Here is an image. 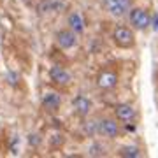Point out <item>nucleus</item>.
Instances as JSON below:
<instances>
[{"instance_id":"nucleus-1","label":"nucleus","mask_w":158,"mask_h":158,"mask_svg":"<svg viewBox=\"0 0 158 158\" xmlns=\"http://www.w3.org/2000/svg\"><path fill=\"white\" fill-rule=\"evenodd\" d=\"M106 11L114 18H123L132 7V0H104Z\"/></svg>"},{"instance_id":"nucleus-2","label":"nucleus","mask_w":158,"mask_h":158,"mask_svg":"<svg viewBox=\"0 0 158 158\" xmlns=\"http://www.w3.org/2000/svg\"><path fill=\"white\" fill-rule=\"evenodd\" d=\"M130 18V25L137 30H146L149 27V23H151V16H149V12L146 9H141V7H135V9H132L128 14Z\"/></svg>"},{"instance_id":"nucleus-3","label":"nucleus","mask_w":158,"mask_h":158,"mask_svg":"<svg viewBox=\"0 0 158 158\" xmlns=\"http://www.w3.org/2000/svg\"><path fill=\"white\" fill-rule=\"evenodd\" d=\"M113 39L119 48H132L134 46V34L127 27H116L113 32Z\"/></svg>"},{"instance_id":"nucleus-4","label":"nucleus","mask_w":158,"mask_h":158,"mask_svg":"<svg viewBox=\"0 0 158 158\" xmlns=\"http://www.w3.org/2000/svg\"><path fill=\"white\" fill-rule=\"evenodd\" d=\"M49 79L58 86H67L70 81H72V76L67 69L60 67V65H55V67L49 69Z\"/></svg>"},{"instance_id":"nucleus-5","label":"nucleus","mask_w":158,"mask_h":158,"mask_svg":"<svg viewBox=\"0 0 158 158\" xmlns=\"http://www.w3.org/2000/svg\"><path fill=\"white\" fill-rule=\"evenodd\" d=\"M76 40H77L76 39V34L70 28H63L56 34V42L62 49H70V48H74L76 46Z\"/></svg>"},{"instance_id":"nucleus-6","label":"nucleus","mask_w":158,"mask_h":158,"mask_svg":"<svg viewBox=\"0 0 158 158\" xmlns=\"http://www.w3.org/2000/svg\"><path fill=\"white\" fill-rule=\"evenodd\" d=\"M98 134L109 137V139H114L119 134V127L114 119H102V121H98Z\"/></svg>"},{"instance_id":"nucleus-7","label":"nucleus","mask_w":158,"mask_h":158,"mask_svg":"<svg viewBox=\"0 0 158 158\" xmlns=\"http://www.w3.org/2000/svg\"><path fill=\"white\" fill-rule=\"evenodd\" d=\"M114 113H116V118L119 121H123V123H128V121H132L135 118V109L132 107L130 104H118L116 109H114Z\"/></svg>"},{"instance_id":"nucleus-8","label":"nucleus","mask_w":158,"mask_h":158,"mask_svg":"<svg viewBox=\"0 0 158 158\" xmlns=\"http://www.w3.org/2000/svg\"><path fill=\"white\" fill-rule=\"evenodd\" d=\"M67 25L74 34H83V32H85V21H83L81 12H77V11H72L70 14H69Z\"/></svg>"},{"instance_id":"nucleus-9","label":"nucleus","mask_w":158,"mask_h":158,"mask_svg":"<svg viewBox=\"0 0 158 158\" xmlns=\"http://www.w3.org/2000/svg\"><path fill=\"white\" fill-rule=\"evenodd\" d=\"M116 83H118V76L114 72H111V70H104L97 77V85L100 88H104V90H109V88L116 86Z\"/></svg>"},{"instance_id":"nucleus-10","label":"nucleus","mask_w":158,"mask_h":158,"mask_svg":"<svg viewBox=\"0 0 158 158\" xmlns=\"http://www.w3.org/2000/svg\"><path fill=\"white\" fill-rule=\"evenodd\" d=\"M72 106H74V111H76L79 116H86V114H90L91 102H90V98H86L85 95H77L76 97V98L72 100Z\"/></svg>"},{"instance_id":"nucleus-11","label":"nucleus","mask_w":158,"mask_h":158,"mask_svg":"<svg viewBox=\"0 0 158 158\" xmlns=\"http://www.w3.org/2000/svg\"><path fill=\"white\" fill-rule=\"evenodd\" d=\"M42 106H44L48 111H56V109L62 106V97L58 95V93H55V91H48V93H44V97H42Z\"/></svg>"},{"instance_id":"nucleus-12","label":"nucleus","mask_w":158,"mask_h":158,"mask_svg":"<svg viewBox=\"0 0 158 158\" xmlns=\"http://www.w3.org/2000/svg\"><path fill=\"white\" fill-rule=\"evenodd\" d=\"M119 156H123V158H137V156H141V149H139L137 146H125V148H121Z\"/></svg>"},{"instance_id":"nucleus-13","label":"nucleus","mask_w":158,"mask_h":158,"mask_svg":"<svg viewBox=\"0 0 158 158\" xmlns=\"http://www.w3.org/2000/svg\"><path fill=\"white\" fill-rule=\"evenodd\" d=\"M104 148L100 146V144H91L90 146V155L91 156H102V155H104Z\"/></svg>"},{"instance_id":"nucleus-14","label":"nucleus","mask_w":158,"mask_h":158,"mask_svg":"<svg viewBox=\"0 0 158 158\" xmlns=\"http://www.w3.org/2000/svg\"><path fill=\"white\" fill-rule=\"evenodd\" d=\"M85 128H86V132H88L90 135H93V134H98V123H95V121H88Z\"/></svg>"},{"instance_id":"nucleus-15","label":"nucleus","mask_w":158,"mask_h":158,"mask_svg":"<svg viewBox=\"0 0 158 158\" xmlns=\"http://www.w3.org/2000/svg\"><path fill=\"white\" fill-rule=\"evenodd\" d=\"M7 81H9V85H16L18 81H19V76L16 72H7Z\"/></svg>"},{"instance_id":"nucleus-16","label":"nucleus","mask_w":158,"mask_h":158,"mask_svg":"<svg viewBox=\"0 0 158 158\" xmlns=\"http://www.w3.org/2000/svg\"><path fill=\"white\" fill-rule=\"evenodd\" d=\"M28 142L32 144V146H37V144L40 142V139H39V135H37V134H32V135L28 137Z\"/></svg>"},{"instance_id":"nucleus-17","label":"nucleus","mask_w":158,"mask_h":158,"mask_svg":"<svg viewBox=\"0 0 158 158\" xmlns=\"http://www.w3.org/2000/svg\"><path fill=\"white\" fill-rule=\"evenodd\" d=\"M149 25L153 27L155 32H158V14H153V16H151V23H149Z\"/></svg>"}]
</instances>
